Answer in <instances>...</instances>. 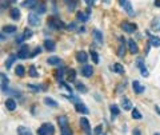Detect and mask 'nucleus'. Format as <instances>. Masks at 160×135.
<instances>
[{
  "label": "nucleus",
  "mask_w": 160,
  "mask_h": 135,
  "mask_svg": "<svg viewBox=\"0 0 160 135\" xmlns=\"http://www.w3.org/2000/svg\"><path fill=\"white\" fill-rule=\"evenodd\" d=\"M76 60H77L79 63H85V62L88 60V55L85 54L84 51H79V52L76 54Z\"/></svg>",
  "instance_id": "f3484780"
},
{
  "label": "nucleus",
  "mask_w": 160,
  "mask_h": 135,
  "mask_svg": "<svg viewBox=\"0 0 160 135\" xmlns=\"http://www.w3.org/2000/svg\"><path fill=\"white\" fill-rule=\"evenodd\" d=\"M155 110H156V111H157V114L160 115V107H159V106H155Z\"/></svg>",
  "instance_id": "8fccbe9b"
},
{
  "label": "nucleus",
  "mask_w": 160,
  "mask_h": 135,
  "mask_svg": "<svg viewBox=\"0 0 160 135\" xmlns=\"http://www.w3.org/2000/svg\"><path fill=\"white\" fill-rule=\"evenodd\" d=\"M155 6L160 8V0H155Z\"/></svg>",
  "instance_id": "09e8293b"
},
{
  "label": "nucleus",
  "mask_w": 160,
  "mask_h": 135,
  "mask_svg": "<svg viewBox=\"0 0 160 135\" xmlns=\"http://www.w3.org/2000/svg\"><path fill=\"white\" fill-rule=\"evenodd\" d=\"M113 71L116 74H119V75H121V74H124V67H123L120 63H115L113 64Z\"/></svg>",
  "instance_id": "cd10ccee"
},
{
  "label": "nucleus",
  "mask_w": 160,
  "mask_h": 135,
  "mask_svg": "<svg viewBox=\"0 0 160 135\" xmlns=\"http://www.w3.org/2000/svg\"><path fill=\"white\" fill-rule=\"evenodd\" d=\"M15 72H16V75L17 76H24L25 75V68H24L21 64H19V66H16Z\"/></svg>",
  "instance_id": "bb28decb"
},
{
  "label": "nucleus",
  "mask_w": 160,
  "mask_h": 135,
  "mask_svg": "<svg viewBox=\"0 0 160 135\" xmlns=\"http://www.w3.org/2000/svg\"><path fill=\"white\" fill-rule=\"evenodd\" d=\"M75 27H76V24H75V23H71V24H68L67 26V30H75Z\"/></svg>",
  "instance_id": "49530a36"
},
{
  "label": "nucleus",
  "mask_w": 160,
  "mask_h": 135,
  "mask_svg": "<svg viewBox=\"0 0 160 135\" xmlns=\"http://www.w3.org/2000/svg\"><path fill=\"white\" fill-rule=\"evenodd\" d=\"M33 8H35V11H36V14H37V15H41V14H44V12H45V9H47V8H45V6H44V4H43V3L36 4V6H35Z\"/></svg>",
  "instance_id": "393cba45"
},
{
  "label": "nucleus",
  "mask_w": 160,
  "mask_h": 135,
  "mask_svg": "<svg viewBox=\"0 0 160 135\" xmlns=\"http://www.w3.org/2000/svg\"><path fill=\"white\" fill-rule=\"evenodd\" d=\"M44 47H45V50H47V51H51V52L56 50L55 42H52L51 39H45V40H44Z\"/></svg>",
  "instance_id": "f8f14e48"
},
{
  "label": "nucleus",
  "mask_w": 160,
  "mask_h": 135,
  "mask_svg": "<svg viewBox=\"0 0 160 135\" xmlns=\"http://www.w3.org/2000/svg\"><path fill=\"white\" fill-rule=\"evenodd\" d=\"M109 110H111V114H112V119H115L120 114V110L116 104H111L109 106Z\"/></svg>",
  "instance_id": "b1692460"
},
{
  "label": "nucleus",
  "mask_w": 160,
  "mask_h": 135,
  "mask_svg": "<svg viewBox=\"0 0 160 135\" xmlns=\"http://www.w3.org/2000/svg\"><path fill=\"white\" fill-rule=\"evenodd\" d=\"M16 58H17V55H9V58H8L7 62H5V68H11V66L13 64Z\"/></svg>",
  "instance_id": "7c9ffc66"
},
{
  "label": "nucleus",
  "mask_w": 160,
  "mask_h": 135,
  "mask_svg": "<svg viewBox=\"0 0 160 135\" xmlns=\"http://www.w3.org/2000/svg\"><path fill=\"white\" fill-rule=\"evenodd\" d=\"M5 107H7V110H9V111H13V110H16V100L15 99H12V98H8L7 100H5Z\"/></svg>",
  "instance_id": "ddd939ff"
},
{
  "label": "nucleus",
  "mask_w": 160,
  "mask_h": 135,
  "mask_svg": "<svg viewBox=\"0 0 160 135\" xmlns=\"http://www.w3.org/2000/svg\"><path fill=\"white\" fill-rule=\"evenodd\" d=\"M24 38H25V36H24V34H23V35H17V36H16V43H19V44L23 43Z\"/></svg>",
  "instance_id": "79ce46f5"
},
{
  "label": "nucleus",
  "mask_w": 160,
  "mask_h": 135,
  "mask_svg": "<svg viewBox=\"0 0 160 135\" xmlns=\"http://www.w3.org/2000/svg\"><path fill=\"white\" fill-rule=\"evenodd\" d=\"M89 12H91V7L87 9V12H77V15H76V18H77V20H80V22H87L88 19H89Z\"/></svg>",
  "instance_id": "1a4fd4ad"
},
{
  "label": "nucleus",
  "mask_w": 160,
  "mask_h": 135,
  "mask_svg": "<svg viewBox=\"0 0 160 135\" xmlns=\"http://www.w3.org/2000/svg\"><path fill=\"white\" fill-rule=\"evenodd\" d=\"M28 23L31 26H33V27H36V26L40 24V18L39 15L36 14V12H31V14L28 15Z\"/></svg>",
  "instance_id": "20e7f679"
},
{
  "label": "nucleus",
  "mask_w": 160,
  "mask_h": 135,
  "mask_svg": "<svg viewBox=\"0 0 160 135\" xmlns=\"http://www.w3.org/2000/svg\"><path fill=\"white\" fill-rule=\"evenodd\" d=\"M40 52H41V48H40V47H36V48H35V51H33V54H31V58H33L35 55L40 54Z\"/></svg>",
  "instance_id": "c03bdc74"
},
{
  "label": "nucleus",
  "mask_w": 160,
  "mask_h": 135,
  "mask_svg": "<svg viewBox=\"0 0 160 135\" xmlns=\"http://www.w3.org/2000/svg\"><path fill=\"white\" fill-rule=\"evenodd\" d=\"M91 56H92L93 63H95V64H97V63H99V55L96 54L95 51H91Z\"/></svg>",
  "instance_id": "ea45409f"
},
{
  "label": "nucleus",
  "mask_w": 160,
  "mask_h": 135,
  "mask_svg": "<svg viewBox=\"0 0 160 135\" xmlns=\"http://www.w3.org/2000/svg\"><path fill=\"white\" fill-rule=\"evenodd\" d=\"M101 131H103V126H101V124H100V126H97L95 130H93V132H95L96 135H100Z\"/></svg>",
  "instance_id": "37998d69"
},
{
  "label": "nucleus",
  "mask_w": 160,
  "mask_h": 135,
  "mask_svg": "<svg viewBox=\"0 0 160 135\" xmlns=\"http://www.w3.org/2000/svg\"><path fill=\"white\" fill-rule=\"evenodd\" d=\"M80 126H81V128L84 130L87 135L91 134V124H89L87 118H80Z\"/></svg>",
  "instance_id": "0eeeda50"
},
{
  "label": "nucleus",
  "mask_w": 160,
  "mask_h": 135,
  "mask_svg": "<svg viewBox=\"0 0 160 135\" xmlns=\"http://www.w3.org/2000/svg\"><path fill=\"white\" fill-rule=\"evenodd\" d=\"M67 79H68V82H75V79H76V71L69 70L67 72Z\"/></svg>",
  "instance_id": "2f4dec72"
},
{
  "label": "nucleus",
  "mask_w": 160,
  "mask_h": 135,
  "mask_svg": "<svg viewBox=\"0 0 160 135\" xmlns=\"http://www.w3.org/2000/svg\"><path fill=\"white\" fill-rule=\"evenodd\" d=\"M55 134V127L51 123H43L37 130V135H53Z\"/></svg>",
  "instance_id": "f257e3e1"
},
{
  "label": "nucleus",
  "mask_w": 160,
  "mask_h": 135,
  "mask_svg": "<svg viewBox=\"0 0 160 135\" xmlns=\"http://www.w3.org/2000/svg\"><path fill=\"white\" fill-rule=\"evenodd\" d=\"M29 76H32V78H37V75H39V74L36 72V68H35V66H31V67H29Z\"/></svg>",
  "instance_id": "f704fd0d"
},
{
  "label": "nucleus",
  "mask_w": 160,
  "mask_h": 135,
  "mask_svg": "<svg viewBox=\"0 0 160 135\" xmlns=\"http://www.w3.org/2000/svg\"><path fill=\"white\" fill-rule=\"evenodd\" d=\"M119 3H120V6L123 7V9H124L129 16H135V9H133L129 0H119Z\"/></svg>",
  "instance_id": "f03ea898"
},
{
  "label": "nucleus",
  "mask_w": 160,
  "mask_h": 135,
  "mask_svg": "<svg viewBox=\"0 0 160 135\" xmlns=\"http://www.w3.org/2000/svg\"><path fill=\"white\" fill-rule=\"evenodd\" d=\"M149 43L153 47H159L160 46V38H157V36H149Z\"/></svg>",
  "instance_id": "c85d7f7f"
},
{
  "label": "nucleus",
  "mask_w": 160,
  "mask_h": 135,
  "mask_svg": "<svg viewBox=\"0 0 160 135\" xmlns=\"http://www.w3.org/2000/svg\"><path fill=\"white\" fill-rule=\"evenodd\" d=\"M131 115H132L133 119H141L143 118V115L140 114V111H139L137 108H132V114H131Z\"/></svg>",
  "instance_id": "72a5a7b5"
},
{
  "label": "nucleus",
  "mask_w": 160,
  "mask_h": 135,
  "mask_svg": "<svg viewBox=\"0 0 160 135\" xmlns=\"http://www.w3.org/2000/svg\"><path fill=\"white\" fill-rule=\"evenodd\" d=\"M121 106H123V110H125V111L132 110V104H131L129 99H128V98H125V96L121 99Z\"/></svg>",
  "instance_id": "a211bd4d"
},
{
  "label": "nucleus",
  "mask_w": 160,
  "mask_h": 135,
  "mask_svg": "<svg viewBox=\"0 0 160 135\" xmlns=\"http://www.w3.org/2000/svg\"><path fill=\"white\" fill-rule=\"evenodd\" d=\"M77 4V0H69V3H68V9L69 11H73L75 7H76Z\"/></svg>",
  "instance_id": "4c0bfd02"
},
{
  "label": "nucleus",
  "mask_w": 160,
  "mask_h": 135,
  "mask_svg": "<svg viewBox=\"0 0 160 135\" xmlns=\"http://www.w3.org/2000/svg\"><path fill=\"white\" fill-rule=\"evenodd\" d=\"M57 123H59V126H60V128H61V127H67V126H68V118H67L65 115L59 116V118H57Z\"/></svg>",
  "instance_id": "4be33fe9"
},
{
  "label": "nucleus",
  "mask_w": 160,
  "mask_h": 135,
  "mask_svg": "<svg viewBox=\"0 0 160 135\" xmlns=\"http://www.w3.org/2000/svg\"><path fill=\"white\" fill-rule=\"evenodd\" d=\"M155 135H160V134H159V132H156V134H155Z\"/></svg>",
  "instance_id": "3c124183"
},
{
  "label": "nucleus",
  "mask_w": 160,
  "mask_h": 135,
  "mask_svg": "<svg viewBox=\"0 0 160 135\" xmlns=\"http://www.w3.org/2000/svg\"><path fill=\"white\" fill-rule=\"evenodd\" d=\"M132 87H133V91H135L136 94H143V92L145 91V87L141 86L137 80H133L132 82Z\"/></svg>",
  "instance_id": "9b49d317"
},
{
  "label": "nucleus",
  "mask_w": 160,
  "mask_h": 135,
  "mask_svg": "<svg viewBox=\"0 0 160 135\" xmlns=\"http://www.w3.org/2000/svg\"><path fill=\"white\" fill-rule=\"evenodd\" d=\"M61 135H72V130L69 128L68 126H67V127H61Z\"/></svg>",
  "instance_id": "e433bc0d"
},
{
  "label": "nucleus",
  "mask_w": 160,
  "mask_h": 135,
  "mask_svg": "<svg viewBox=\"0 0 160 135\" xmlns=\"http://www.w3.org/2000/svg\"><path fill=\"white\" fill-rule=\"evenodd\" d=\"M3 32L13 34V32H16V27L15 26H4V27H3Z\"/></svg>",
  "instance_id": "473e14b6"
},
{
  "label": "nucleus",
  "mask_w": 160,
  "mask_h": 135,
  "mask_svg": "<svg viewBox=\"0 0 160 135\" xmlns=\"http://www.w3.org/2000/svg\"><path fill=\"white\" fill-rule=\"evenodd\" d=\"M101 135H104V134H101Z\"/></svg>",
  "instance_id": "603ef678"
},
{
  "label": "nucleus",
  "mask_w": 160,
  "mask_h": 135,
  "mask_svg": "<svg viewBox=\"0 0 160 135\" xmlns=\"http://www.w3.org/2000/svg\"><path fill=\"white\" fill-rule=\"evenodd\" d=\"M151 30L155 32H159L160 31V18H155L151 22Z\"/></svg>",
  "instance_id": "4468645a"
},
{
  "label": "nucleus",
  "mask_w": 160,
  "mask_h": 135,
  "mask_svg": "<svg viewBox=\"0 0 160 135\" xmlns=\"http://www.w3.org/2000/svg\"><path fill=\"white\" fill-rule=\"evenodd\" d=\"M133 135H141V134H140V130H139V128H135V130H133Z\"/></svg>",
  "instance_id": "de8ad7c7"
},
{
  "label": "nucleus",
  "mask_w": 160,
  "mask_h": 135,
  "mask_svg": "<svg viewBox=\"0 0 160 135\" xmlns=\"http://www.w3.org/2000/svg\"><path fill=\"white\" fill-rule=\"evenodd\" d=\"M28 56H31V54H29V48H28V46H23L20 50H19V52H17V58H20V59H27Z\"/></svg>",
  "instance_id": "6e6552de"
},
{
  "label": "nucleus",
  "mask_w": 160,
  "mask_h": 135,
  "mask_svg": "<svg viewBox=\"0 0 160 135\" xmlns=\"http://www.w3.org/2000/svg\"><path fill=\"white\" fill-rule=\"evenodd\" d=\"M84 1H85V3H87L89 7H92L93 4H95V1H96V0H84Z\"/></svg>",
  "instance_id": "a18cd8bd"
},
{
  "label": "nucleus",
  "mask_w": 160,
  "mask_h": 135,
  "mask_svg": "<svg viewBox=\"0 0 160 135\" xmlns=\"http://www.w3.org/2000/svg\"><path fill=\"white\" fill-rule=\"evenodd\" d=\"M76 90H77V91H80V92H83V94L87 92V87H85L83 83H77L76 84Z\"/></svg>",
  "instance_id": "c9c22d12"
},
{
  "label": "nucleus",
  "mask_w": 160,
  "mask_h": 135,
  "mask_svg": "<svg viewBox=\"0 0 160 135\" xmlns=\"http://www.w3.org/2000/svg\"><path fill=\"white\" fill-rule=\"evenodd\" d=\"M9 18H11V19H13V20L20 19V9L16 8V7L11 8V11H9Z\"/></svg>",
  "instance_id": "dca6fc26"
},
{
  "label": "nucleus",
  "mask_w": 160,
  "mask_h": 135,
  "mask_svg": "<svg viewBox=\"0 0 160 135\" xmlns=\"http://www.w3.org/2000/svg\"><path fill=\"white\" fill-rule=\"evenodd\" d=\"M81 75L85 76V78H91L93 75V67L91 64H85L81 68Z\"/></svg>",
  "instance_id": "423d86ee"
},
{
  "label": "nucleus",
  "mask_w": 160,
  "mask_h": 135,
  "mask_svg": "<svg viewBox=\"0 0 160 135\" xmlns=\"http://www.w3.org/2000/svg\"><path fill=\"white\" fill-rule=\"evenodd\" d=\"M48 26L53 30H63L64 28V23L61 20H59L57 18H49L48 19Z\"/></svg>",
  "instance_id": "7ed1b4c3"
},
{
  "label": "nucleus",
  "mask_w": 160,
  "mask_h": 135,
  "mask_svg": "<svg viewBox=\"0 0 160 135\" xmlns=\"http://www.w3.org/2000/svg\"><path fill=\"white\" fill-rule=\"evenodd\" d=\"M33 35V32H32L31 30H28V28H27L25 31H24V36H25V39H28V38H31V36Z\"/></svg>",
  "instance_id": "a19ab883"
},
{
  "label": "nucleus",
  "mask_w": 160,
  "mask_h": 135,
  "mask_svg": "<svg viewBox=\"0 0 160 135\" xmlns=\"http://www.w3.org/2000/svg\"><path fill=\"white\" fill-rule=\"evenodd\" d=\"M92 35H93V38H95V40L97 42V43H103V35H101V32L99 30H93Z\"/></svg>",
  "instance_id": "5701e85b"
},
{
  "label": "nucleus",
  "mask_w": 160,
  "mask_h": 135,
  "mask_svg": "<svg viewBox=\"0 0 160 135\" xmlns=\"http://www.w3.org/2000/svg\"><path fill=\"white\" fill-rule=\"evenodd\" d=\"M128 50H129L131 54H137V52H139L137 44H136L135 42L132 40V39H129V40H128Z\"/></svg>",
  "instance_id": "2eb2a0df"
},
{
  "label": "nucleus",
  "mask_w": 160,
  "mask_h": 135,
  "mask_svg": "<svg viewBox=\"0 0 160 135\" xmlns=\"http://www.w3.org/2000/svg\"><path fill=\"white\" fill-rule=\"evenodd\" d=\"M0 78H1V91L4 94H8V78L5 76L4 72L0 74Z\"/></svg>",
  "instance_id": "9d476101"
},
{
  "label": "nucleus",
  "mask_w": 160,
  "mask_h": 135,
  "mask_svg": "<svg viewBox=\"0 0 160 135\" xmlns=\"http://www.w3.org/2000/svg\"><path fill=\"white\" fill-rule=\"evenodd\" d=\"M121 28L125 31V32L128 34H132L136 31V28H137V26L133 24V23H128V22H123L121 23Z\"/></svg>",
  "instance_id": "39448f33"
},
{
  "label": "nucleus",
  "mask_w": 160,
  "mask_h": 135,
  "mask_svg": "<svg viewBox=\"0 0 160 135\" xmlns=\"http://www.w3.org/2000/svg\"><path fill=\"white\" fill-rule=\"evenodd\" d=\"M47 63L48 64H51V66H59L61 63V60H60V58L59 56H49L47 59Z\"/></svg>",
  "instance_id": "aec40b11"
},
{
  "label": "nucleus",
  "mask_w": 160,
  "mask_h": 135,
  "mask_svg": "<svg viewBox=\"0 0 160 135\" xmlns=\"http://www.w3.org/2000/svg\"><path fill=\"white\" fill-rule=\"evenodd\" d=\"M17 132H19V135H32L31 130H28L27 127H23V126L19 127V128H17Z\"/></svg>",
  "instance_id": "c756f323"
},
{
  "label": "nucleus",
  "mask_w": 160,
  "mask_h": 135,
  "mask_svg": "<svg viewBox=\"0 0 160 135\" xmlns=\"http://www.w3.org/2000/svg\"><path fill=\"white\" fill-rule=\"evenodd\" d=\"M140 75H141V76H144V78H147V76L149 75V74H148V70H147V67H145V66H143V67H140Z\"/></svg>",
  "instance_id": "58836bf2"
},
{
  "label": "nucleus",
  "mask_w": 160,
  "mask_h": 135,
  "mask_svg": "<svg viewBox=\"0 0 160 135\" xmlns=\"http://www.w3.org/2000/svg\"><path fill=\"white\" fill-rule=\"evenodd\" d=\"M44 103H45L47 106H49V107H53V108H56V107L59 106L57 103H56L55 100L52 99V98H48V96H45V98H44Z\"/></svg>",
  "instance_id": "a878e982"
},
{
  "label": "nucleus",
  "mask_w": 160,
  "mask_h": 135,
  "mask_svg": "<svg viewBox=\"0 0 160 135\" xmlns=\"http://www.w3.org/2000/svg\"><path fill=\"white\" fill-rule=\"evenodd\" d=\"M37 4V0H24L21 3V7H25V8H33Z\"/></svg>",
  "instance_id": "412c9836"
},
{
  "label": "nucleus",
  "mask_w": 160,
  "mask_h": 135,
  "mask_svg": "<svg viewBox=\"0 0 160 135\" xmlns=\"http://www.w3.org/2000/svg\"><path fill=\"white\" fill-rule=\"evenodd\" d=\"M75 107H76V111L80 114H88V108L85 107V104L83 102L77 103V104H75Z\"/></svg>",
  "instance_id": "6ab92c4d"
}]
</instances>
